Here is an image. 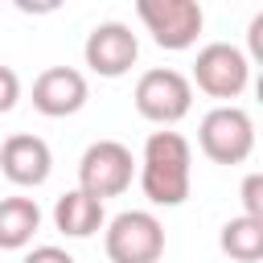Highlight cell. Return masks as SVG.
I'll list each match as a JSON object with an SVG mask.
<instances>
[{
    "mask_svg": "<svg viewBox=\"0 0 263 263\" xmlns=\"http://www.w3.org/2000/svg\"><path fill=\"white\" fill-rule=\"evenodd\" d=\"M140 189L152 205H181L193 185V148L181 132H152L144 140V156L136 160Z\"/></svg>",
    "mask_w": 263,
    "mask_h": 263,
    "instance_id": "cell-1",
    "label": "cell"
},
{
    "mask_svg": "<svg viewBox=\"0 0 263 263\" xmlns=\"http://www.w3.org/2000/svg\"><path fill=\"white\" fill-rule=\"evenodd\" d=\"M197 148L214 164H242L255 152V123H251V115L242 107H234V103H218L197 123Z\"/></svg>",
    "mask_w": 263,
    "mask_h": 263,
    "instance_id": "cell-2",
    "label": "cell"
},
{
    "mask_svg": "<svg viewBox=\"0 0 263 263\" xmlns=\"http://www.w3.org/2000/svg\"><path fill=\"white\" fill-rule=\"evenodd\" d=\"M103 251L111 263H160L164 226L152 210H123L103 226Z\"/></svg>",
    "mask_w": 263,
    "mask_h": 263,
    "instance_id": "cell-3",
    "label": "cell"
},
{
    "mask_svg": "<svg viewBox=\"0 0 263 263\" xmlns=\"http://www.w3.org/2000/svg\"><path fill=\"white\" fill-rule=\"evenodd\" d=\"M132 103L136 111L148 119V123H160V127H173L189 115L193 107V86L181 70L173 66H156V70H144L136 78V90H132Z\"/></svg>",
    "mask_w": 263,
    "mask_h": 263,
    "instance_id": "cell-4",
    "label": "cell"
},
{
    "mask_svg": "<svg viewBox=\"0 0 263 263\" xmlns=\"http://www.w3.org/2000/svg\"><path fill=\"white\" fill-rule=\"evenodd\" d=\"M132 181H136V156L119 140H95L78 160V189L90 193L95 201L127 193Z\"/></svg>",
    "mask_w": 263,
    "mask_h": 263,
    "instance_id": "cell-5",
    "label": "cell"
},
{
    "mask_svg": "<svg viewBox=\"0 0 263 263\" xmlns=\"http://www.w3.org/2000/svg\"><path fill=\"white\" fill-rule=\"evenodd\" d=\"M251 82V58L230 45V41H210L197 49L193 58V78L189 86H197L210 99H238Z\"/></svg>",
    "mask_w": 263,
    "mask_h": 263,
    "instance_id": "cell-6",
    "label": "cell"
},
{
    "mask_svg": "<svg viewBox=\"0 0 263 263\" xmlns=\"http://www.w3.org/2000/svg\"><path fill=\"white\" fill-rule=\"evenodd\" d=\"M136 16L160 49H189L205 25L197 0H136Z\"/></svg>",
    "mask_w": 263,
    "mask_h": 263,
    "instance_id": "cell-7",
    "label": "cell"
},
{
    "mask_svg": "<svg viewBox=\"0 0 263 263\" xmlns=\"http://www.w3.org/2000/svg\"><path fill=\"white\" fill-rule=\"evenodd\" d=\"M82 58H86V66L99 78H123L136 66V58H140V37L123 21H103V25H95L86 33Z\"/></svg>",
    "mask_w": 263,
    "mask_h": 263,
    "instance_id": "cell-8",
    "label": "cell"
},
{
    "mask_svg": "<svg viewBox=\"0 0 263 263\" xmlns=\"http://www.w3.org/2000/svg\"><path fill=\"white\" fill-rule=\"evenodd\" d=\"M90 99V86H86V74L74 70V66H45L37 78H33V107L49 119H66V115H78Z\"/></svg>",
    "mask_w": 263,
    "mask_h": 263,
    "instance_id": "cell-9",
    "label": "cell"
},
{
    "mask_svg": "<svg viewBox=\"0 0 263 263\" xmlns=\"http://www.w3.org/2000/svg\"><path fill=\"white\" fill-rule=\"evenodd\" d=\"M0 173L16 185V189H37L49 181L53 173V152L41 136L33 132H12L0 144Z\"/></svg>",
    "mask_w": 263,
    "mask_h": 263,
    "instance_id": "cell-10",
    "label": "cell"
},
{
    "mask_svg": "<svg viewBox=\"0 0 263 263\" xmlns=\"http://www.w3.org/2000/svg\"><path fill=\"white\" fill-rule=\"evenodd\" d=\"M53 226H58L66 238H90L95 230L107 226L103 201H95V197L82 193V189H66V193L53 201Z\"/></svg>",
    "mask_w": 263,
    "mask_h": 263,
    "instance_id": "cell-11",
    "label": "cell"
},
{
    "mask_svg": "<svg viewBox=\"0 0 263 263\" xmlns=\"http://www.w3.org/2000/svg\"><path fill=\"white\" fill-rule=\"evenodd\" d=\"M41 230V205L33 197H0V251H25Z\"/></svg>",
    "mask_w": 263,
    "mask_h": 263,
    "instance_id": "cell-12",
    "label": "cell"
},
{
    "mask_svg": "<svg viewBox=\"0 0 263 263\" xmlns=\"http://www.w3.org/2000/svg\"><path fill=\"white\" fill-rule=\"evenodd\" d=\"M218 247L230 259H238V263H259L263 259V222L259 218H247V214L230 218L222 226V234H218Z\"/></svg>",
    "mask_w": 263,
    "mask_h": 263,
    "instance_id": "cell-13",
    "label": "cell"
},
{
    "mask_svg": "<svg viewBox=\"0 0 263 263\" xmlns=\"http://www.w3.org/2000/svg\"><path fill=\"white\" fill-rule=\"evenodd\" d=\"M242 214L263 222V173H247V181H242Z\"/></svg>",
    "mask_w": 263,
    "mask_h": 263,
    "instance_id": "cell-14",
    "label": "cell"
},
{
    "mask_svg": "<svg viewBox=\"0 0 263 263\" xmlns=\"http://www.w3.org/2000/svg\"><path fill=\"white\" fill-rule=\"evenodd\" d=\"M16 99H21V78L12 66H0V115H8L16 107Z\"/></svg>",
    "mask_w": 263,
    "mask_h": 263,
    "instance_id": "cell-15",
    "label": "cell"
},
{
    "mask_svg": "<svg viewBox=\"0 0 263 263\" xmlns=\"http://www.w3.org/2000/svg\"><path fill=\"white\" fill-rule=\"evenodd\" d=\"M21 263H74V255L62 251V247H49V242H45V247H33Z\"/></svg>",
    "mask_w": 263,
    "mask_h": 263,
    "instance_id": "cell-16",
    "label": "cell"
},
{
    "mask_svg": "<svg viewBox=\"0 0 263 263\" xmlns=\"http://www.w3.org/2000/svg\"><path fill=\"white\" fill-rule=\"evenodd\" d=\"M251 53H255V58H263V12L251 21Z\"/></svg>",
    "mask_w": 263,
    "mask_h": 263,
    "instance_id": "cell-17",
    "label": "cell"
}]
</instances>
